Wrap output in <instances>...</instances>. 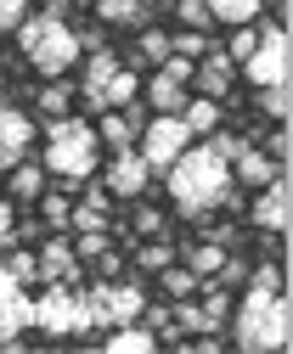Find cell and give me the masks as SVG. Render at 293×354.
<instances>
[{
    "mask_svg": "<svg viewBox=\"0 0 293 354\" xmlns=\"http://www.w3.org/2000/svg\"><path fill=\"white\" fill-rule=\"evenodd\" d=\"M163 174H170V197H175V208H181L186 219L215 214V208H226V197H231V163H226L215 147H186Z\"/></svg>",
    "mask_w": 293,
    "mask_h": 354,
    "instance_id": "1",
    "label": "cell"
},
{
    "mask_svg": "<svg viewBox=\"0 0 293 354\" xmlns=\"http://www.w3.org/2000/svg\"><path fill=\"white\" fill-rule=\"evenodd\" d=\"M17 51L28 57V68L34 73H46V79H57V73H68L79 57V34H73V23L68 17H57V12H28L23 23H17Z\"/></svg>",
    "mask_w": 293,
    "mask_h": 354,
    "instance_id": "2",
    "label": "cell"
},
{
    "mask_svg": "<svg viewBox=\"0 0 293 354\" xmlns=\"http://www.w3.org/2000/svg\"><path fill=\"white\" fill-rule=\"evenodd\" d=\"M293 326H287V292L271 287H248L237 321H231V343L248 354H265V348H287Z\"/></svg>",
    "mask_w": 293,
    "mask_h": 354,
    "instance_id": "3",
    "label": "cell"
},
{
    "mask_svg": "<svg viewBox=\"0 0 293 354\" xmlns=\"http://www.w3.org/2000/svg\"><path fill=\"white\" fill-rule=\"evenodd\" d=\"M46 169L62 174V180H85V174L96 169V124H85V118H51Z\"/></svg>",
    "mask_w": 293,
    "mask_h": 354,
    "instance_id": "4",
    "label": "cell"
},
{
    "mask_svg": "<svg viewBox=\"0 0 293 354\" xmlns=\"http://www.w3.org/2000/svg\"><path fill=\"white\" fill-rule=\"evenodd\" d=\"M34 326L46 337H79L91 332V309H85V292L73 281H51L46 298H34Z\"/></svg>",
    "mask_w": 293,
    "mask_h": 354,
    "instance_id": "5",
    "label": "cell"
},
{
    "mask_svg": "<svg viewBox=\"0 0 293 354\" xmlns=\"http://www.w3.org/2000/svg\"><path fill=\"white\" fill-rule=\"evenodd\" d=\"M85 309H91V326H124V321H141V309H147V298H141V287L136 281H96L91 292H85Z\"/></svg>",
    "mask_w": 293,
    "mask_h": 354,
    "instance_id": "6",
    "label": "cell"
},
{
    "mask_svg": "<svg viewBox=\"0 0 293 354\" xmlns=\"http://www.w3.org/2000/svg\"><path fill=\"white\" fill-rule=\"evenodd\" d=\"M136 141H141V158H147V169H152V174H163V169H170V163L192 147L181 113H158V118L147 124V136H136Z\"/></svg>",
    "mask_w": 293,
    "mask_h": 354,
    "instance_id": "7",
    "label": "cell"
},
{
    "mask_svg": "<svg viewBox=\"0 0 293 354\" xmlns=\"http://www.w3.org/2000/svg\"><path fill=\"white\" fill-rule=\"evenodd\" d=\"M248 79L254 84H287V28L282 23H265L260 39H254V51L242 57Z\"/></svg>",
    "mask_w": 293,
    "mask_h": 354,
    "instance_id": "8",
    "label": "cell"
},
{
    "mask_svg": "<svg viewBox=\"0 0 293 354\" xmlns=\"http://www.w3.org/2000/svg\"><path fill=\"white\" fill-rule=\"evenodd\" d=\"M28 326H34V298H28V287L0 270V343H17V332H28Z\"/></svg>",
    "mask_w": 293,
    "mask_h": 354,
    "instance_id": "9",
    "label": "cell"
},
{
    "mask_svg": "<svg viewBox=\"0 0 293 354\" xmlns=\"http://www.w3.org/2000/svg\"><path fill=\"white\" fill-rule=\"evenodd\" d=\"M147 180H152V169H147V158H141L136 147L113 152V163H107V174H102V186H107L113 197H141Z\"/></svg>",
    "mask_w": 293,
    "mask_h": 354,
    "instance_id": "10",
    "label": "cell"
},
{
    "mask_svg": "<svg viewBox=\"0 0 293 354\" xmlns=\"http://www.w3.org/2000/svg\"><path fill=\"white\" fill-rule=\"evenodd\" d=\"M287 219H293V197H287V169L276 174V180L260 186V203H254V225L265 236H282L287 231Z\"/></svg>",
    "mask_w": 293,
    "mask_h": 354,
    "instance_id": "11",
    "label": "cell"
},
{
    "mask_svg": "<svg viewBox=\"0 0 293 354\" xmlns=\"http://www.w3.org/2000/svg\"><path fill=\"white\" fill-rule=\"evenodd\" d=\"M28 147H34V118L23 107H0V169L23 163Z\"/></svg>",
    "mask_w": 293,
    "mask_h": 354,
    "instance_id": "12",
    "label": "cell"
},
{
    "mask_svg": "<svg viewBox=\"0 0 293 354\" xmlns=\"http://www.w3.org/2000/svg\"><path fill=\"white\" fill-rule=\"evenodd\" d=\"M231 68H237V62H231L220 46H208V51H203V68H192V84H186V91L226 102V96H231Z\"/></svg>",
    "mask_w": 293,
    "mask_h": 354,
    "instance_id": "13",
    "label": "cell"
},
{
    "mask_svg": "<svg viewBox=\"0 0 293 354\" xmlns=\"http://www.w3.org/2000/svg\"><path fill=\"white\" fill-rule=\"evenodd\" d=\"M231 163H237L231 186H265V180H276V174H282V163H276V158H265V152H260L254 141H242Z\"/></svg>",
    "mask_w": 293,
    "mask_h": 354,
    "instance_id": "14",
    "label": "cell"
},
{
    "mask_svg": "<svg viewBox=\"0 0 293 354\" xmlns=\"http://www.w3.org/2000/svg\"><path fill=\"white\" fill-rule=\"evenodd\" d=\"M91 62H85V79H79V102L85 107H96L102 113V84L113 79V68H118V57L107 51V46H96V51H85Z\"/></svg>",
    "mask_w": 293,
    "mask_h": 354,
    "instance_id": "15",
    "label": "cell"
},
{
    "mask_svg": "<svg viewBox=\"0 0 293 354\" xmlns=\"http://www.w3.org/2000/svg\"><path fill=\"white\" fill-rule=\"evenodd\" d=\"M34 259H39V281H73V276H79V253H73V242H62V236L46 242Z\"/></svg>",
    "mask_w": 293,
    "mask_h": 354,
    "instance_id": "16",
    "label": "cell"
},
{
    "mask_svg": "<svg viewBox=\"0 0 293 354\" xmlns=\"http://www.w3.org/2000/svg\"><path fill=\"white\" fill-rule=\"evenodd\" d=\"M102 348H107V354H147V348H158V332L124 321V326H107V332H102Z\"/></svg>",
    "mask_w": 293,
    "mask_h": 354,
    "instance_id": "17",
    "label": "cell"
},
{
    "mask_svg": "<svg viewBox=\"0 0 293 354\" xmlns=\"http://www.w3.org/2000/svg\"><path fill=\"white\" fill-rule=\"evenodd\" d=\"M91 12L107 23V28H136V23H147V0H91Z\"/></svg>",
    "mask_w": 293,
    "mask_h": 354,
    "instance_id": "18",
    "label": "cell"
},
{
    "mask_svg": "<svg viewBox=\"0 0 293 354\" xmlns=\"http://www.w3.org/2000/svg\"><path fill=\"white\" fill-rule=\"evenodd\" d=\"M147 107H152V113H181V107H186V84L158 68V73L147 79Z\"/></svg>",
    "mask_w": 293,
    "mask_h": 354,
    "instance_id": "19",
    "label": "cell"
},
{
    "mask_svg": "<svg viewBox=\"0 0 293 354\" xmlns=\"http://www.w3.org/2000/svg\"><path fill=\"white\" fill-rule=\"evenodd\" d=\"M181 124H186V136H215L220 129V102L215 96H186Z\"/></svg>",
    "mask_w": 293,
    "mask_h": 354,
    "instance_id": "20",
    "label": "cell"
},
{
    "mask_svg": "<svg viewBox=\"0 0 293 354\" xmlns=\"http://www.w3.org/2000/svg\"><path fill=\"white\" fill-rule=\"evenodd\" d=\"M73 84H68V73H57V79H46V91H39L34 102H39V113L46 118H68V107H73Z\"/></svg>",
    "mask_w": 293,
    "mask_h": 354,
    "instance_id": "21",
    "label": "cell"
},
{
    "mask_svg": "<svg viewBox=\"0 0 293 354\" xmlns=\"http://www.w3.org/2000/svg\"><path fill=\"white\" fill-rule=\"evenodd\" d=\"M136 136H141V129L130 124V113H107V118H102V129H96V141H107V152L136 147Z\"/></svg>",
    "mask_w": 293,
    "mask_h": 354,
    "instance_id": "22",
    "label": "cell"
},
{
    "mask_svg": "<svg viewBox=\"0 0 293 354\" xmlns=\"http://www.w3.org/2000/svg\"><path fill=\"white\" fill-rule=\"evenodd\" d=\"M46 192V169L39 163H12V203H34Z\"/></svg>",
    "mask_w": 293,
    "mask_h": 354,
    "instance_id": "23",
    "label": "cell"
},
{
    "mask_svg": "<svg viewBox=\"0 0 293 354\" xmlns=\"http://www.w3.org/2000/svg\"><path fill=\"white\" fill-rule=\"evenodd\" d=\"M136 91H141V79H136L130 68H113V79L102 84V107H130Z\"/></svg>",
    "mask_w": 293,
    "mask_h": 354,
    "instance_id": "24",
    "label": "cell"
},
{
    "mask_svg": "<svg viewBox=\"0 0 293 354\" xmlns=\"http://www.w3.org/2000/svg\"><path fill=\"white\" fill-rule=\"evenodd\" d=\"M260 6H265V0H208V17H215V23H254L260 17Z\"/></svg>",
    "mask_w": 293,
    "mask_h": 354,
    "instance_id": "25",
    "label": "cell"
},
{
    "mask_svg": "<svg viewBox=\"0 0 293 354\" xmlns=\"http://www.w3.org/2000/svg\"><path fill=\"white\" fill-rule=\"evenodd\" d=\"M158 287L170 292V298H192V292L203 287V276H192L186 264H163V270H158Z\"/></svg>",
    "mask_w": 293,
    "mask_h": 354,
    "instance_id": "26",
    "label": "cell"
},
{
    "mask_svg": "<svg viewBox=\"0 0 293 354\" xmlns=\"http://www.w3.org/2000/svg\"><path fill=\"white\" fill-rule=\"evenodd\" d=\"M68 231H107V203H96V197L73 203V214H68Z\"/></svg>",
    "mask_w": 293,
    "mask_h": 354,
    "instance_id": "27",
    "label": "cell"
},
{
    "mask_svg": "<svg viewBox=\"0 0 293 354\" xmlns=\"http://www.w3.org/2000/svg\"><path fill=\"white\" fill-rule=\"evenodd\" d=\"M220 264H226V248H215V242H197V248H186V270H192V276H203V281L215 276Z\"/></svg>",
    "mask_w": 293,
    "mask_h": 354,
    "instance_id": "28",
    "label": "cell"
},
{
    "mask_svg": "<svg viewBox=\"0 0 293 354\" xmlns=\"http://www.w3.org/2000/svg\"><path fill=\"white\" fill-rule=\"evenodd\" d=\"M34 203H39V219H46L51 231H68V214H73V203H68L62 192H39Z\"/></svg>",
    "mask_w": 293,
    "mask_h": 354,
    "instance_id": "29",
    "label": "cell"
},
{
    "mask_svg": "<svg viewBox=\"0 0 293 354\" xmlns=\"http://www.w3.org/2000/svg\"><path fill=\"white\" fill-rule=\"evenodd\" d=\"M136 264H141V270H152V276H158L163 264H175V248L163 242V236H147V242H141V253H136Z\"/></svg>",
    "mask_w": 293,
    "mask_h": 354,
    "instance_id": "30",
    "label": "cell"
},
{
    "mask_svg": "<svg viewBox=\"0 0 293 354\" xmlns=\"http://www.w3.org/2000/svg\"><path fill=\"white\" fill-rule=\"evenodd\" d=\"M203 315H208V326H215V332H220V326L231 321V292H226L220 281H215V287L203 292Z\"/></svg>",
    "mask_w": 293,
    "mask_h": 354,
    "instance_id": "31",
    "label": "cell"
},
{
    "mask_svg": "<svg viewBox=\"0 0 293 354\" xmlns=\"http://www.w3.org/2000/svg\"><path fill=\"white\" fill-rule=\"evenodd\" d=\"M260 113L287 124V84H260Z\"/></svg>",
    "mask_w": 293,
    "mask_h": 354,
    "instance_id": "32",
    "label": "cell"
},
{
    "mask_svg": "<svg viewBox=\"0 0 293 354\" xmlns=\"http://www.w3.org/2000/svg\"><path fill=\"white\" fill-rule=\"evenodd\" d=\"M175 17L186 23V28H208V23H215V17H208V0H175Z\"/></svg>",
    "mask_w": 293,
    "mask_h": 354,
    "instance_id": "33",
    "label": "cell"
},
{
    "mask_svg": "<svg viewBox=\"0 0 293 354\" xmlns=\"http://www.w3.org/2000/svg\"><path fill=\"white\" fill-rule=\"evenodd\" d=\"M6 276H12V281H23V287H28V281H39V259H34V253H12V259H6Z\"/></svg>",
    "mask_w": 293,
    "mask_h": 354,
    "instance_id": "34",
    "label": "cell"
},
{
    "mask_svg": "<svg viewBox=\"0 0 293 354\" xmlns=\"http://www.w3.org/2000/svg\"><path fill=\"white\" fill-rule=\"evenodd\" d=\"M73 253H79V264H85V259H102V253H107V231H79Z\"/></svg>",
    "mask_w": 293,
    "mask_h": 354,
    "instance_id": "35",
    "label": "cell"
},
{
    "mask_svg": "<svg viewBox=\"0 0 293 354\" xmlns=\"http://www.w3.org/2000/svg\"><path fill=\"white\" fill-rule=\"evenodd\" d=\"M136 51H141V62H163V57H170V34H152V28H147Z\"/></svg>",
    "mask_w": 293,
    "mask_h": 354,
    "instance_id": "36",
    "label": "cell"
},
{
    "mask_svg": "<svg viewBox=\"0 0 293 354\" xmlns=\"http://www.w3.org/2000/svg\"><path fill=\"white\" fill-rule=\"evenodd\" d=\"M254 39H260L254 28H248V23H237V28H231V46H226V57H231V62H242L248 51H254Z\"/></svg>",
    "mask_w": 293,
    "mask_h": 354,
    "instance_id": "37",
    "label": "cell"
},
{
    "mask_svg": "<svg viewBox=\"0 0 293 354\" xmlns=\"http://www.w3.org/2000/svg\"><path fill=\"white\" fill-rule=\"evenodd\" d=\"M170 51H175V57H203V51H208V39H203L197 28H186V34L170 39Z\"/></svg>",
    "mask_w": 293,
    "mask_h": 354,
    "instance_id": "38",
    "label": "cell"
},
{
    "mask_svg": "<svg viewBox=\"0 0 293 354\" xmlns=\"http://www.w3.org/2000/svg\"><path fill=\"white\" fill-rule=\"evenodd\" d=\"M248 287H271V292H282V270H276V264H254V270H248Z\"/></svg>",
    "mask_w": 293,
    "mask_h": 354,
    "instance_id": "39",
    "label": "cell"
},
{
    "mask_svg": "<svg viewBox=\"0 0 293 354\" xmlns=\"http://www.w3.org/2000/svg\"><path fill=\"white\" fill-rule=\"evenodd\" d=\"M28 6H34V0H0V28H17L28 17Z\"/></svg>",
    "mask_w": 293,
    "mask_h": 354,
    "instance_id": "40",
    "label": "cell"
},
{
    "mask_svg": "<svg viewBox=\"0 0 293 354\" xmlns=\"http://www.w3.org/2000/svg\"><path fill=\"white\" fill-rule=\"evenodd\" d=\"M136 231L141 236H163V214L158 208H136Z\"/></svg>",
    "mask_w": 293,
    "mask_h": 354,
    "instance_id": "41",
    "label": "cell"
},
{
    "mask_svg": "<svg viewBox=\"0 0 293 354\" xmlns=\"http://www.w3.org/2000/svg\"><path fill=\"white\" fill-rule=\"evenodd\" d=\"M17 242V214H12V203L0 197V248H12Z\"/></svg>",
    "mask_w": 293,
    "mask_h": 354,
    "instance_id": "42",
    "label": "cell"
},
{
    "mask_svg": "<svg viewBox=\"0 0 293 354\" xmlns=\"http://www.w3.org/2000/svg\"><path fill=\"white\" fill-rule=\"evenodd\" d=\"M158 68L170 73V79H181V84H192V57H175V51H170V57H163Z\"/></svg>",
    "mask_w": 293,
    "mask_h": 354,
    "instance_id": "43",
    "label": "cell"
},
{
    "mask_svg": "<svg viewBox=\"0 0 293 354\" xmlns=\"http://www.w3.org/2000/svg\"><path fill=\"white\" fill-rule=\"evenodd\" d=\"M203 242H215V248H231V242H237V225H208V231H203Z\"/></svg>",
    "mask_w": 293,
    "mask_h": 354,
    "instance_id": "44",
    "label": "cell"
},
{
    "mask_svg": "<svg viewBox=\"0 0 293 354\" xmlns=\"http://www.w3.org/2000/svg\"><path fill=\"white\" fill-rule=\"evenodd\" d=\"M141 315H147L152 332H175V315H170V309H141Z\"/></svg>",
    "mask_w": 293,
    "mask_h": 354,
    "instance_id": "45",
    "label": "cell"
},
{
    "mask_svg": "<svg viewBox=\"0 0 293 354\" xmlns=\"http://www.w3.org/2000/svg\"><path fill=\"white\" fill-rule=\"evenodd\" d=\"M242 141H248V136H242ZM242 141H237V136H215V141H208V147H215V152H220V158H226V163H231V158H237V147H242Z\"/></svg>",
    "mask_w": 293,
    "mask_h": 354,
    "instance_id": "46",
    "label": "cell"
}]
</instances>
